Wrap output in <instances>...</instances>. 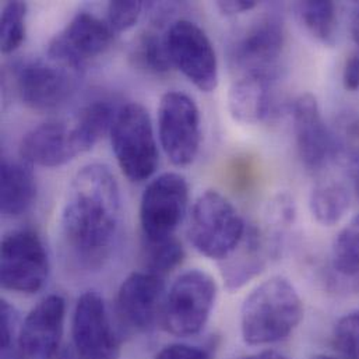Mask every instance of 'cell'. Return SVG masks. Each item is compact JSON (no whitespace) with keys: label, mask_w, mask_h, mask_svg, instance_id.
Masks as SVG:
<instances>
[{"label":"cell","mask_w":359,"mask_h":359,"mask_svg":"<svg viewBox=\"0 0 359 359\" xmlns=\"http://www.w3.org/2000/svg\"><path fill=\"white\" fill-rule=\"evenodd\" d=\"M59 225L62 243L76 267L95 271L109 262L121 238L122 197L107 165L90 164L76 174Z\"/></svg>","instance_id":"1"},{"label":"cell","mask_w":359,"mask_h":359,"mask_svg":"<svg viewBox=\"0 0 359 359\" xmlns=\"http://www.w3.org/2000/svg\"><path fill=\"white\" fill-rule=\"evenodd\" d=\"M304 319V304L294 284L274 276L259 284L241 308V334L252 347L287 340Z\"/></svg>","instance_id":"2"},{"label":"cell","mask_w":359,"mask_h":359,"mask_svg":"<svg viewBox=\"0 0 359 359\" xmlns=\"http://www.w3.org/2000/svg\"><path fill=\"white\" fill-rule=\"evenodd\" d=\"M246 225L236 207L224 194L205 190L190 210L187 238L200 255L221 262L241 243Z\"/></svg>","instance_id":"3"},{"label":"cell","mask_w":359,"mask_h":359,"mask_svg":"<svg viewBox=\"0 0 359 359\" xmlns=\"http://www.w3.org/2000/svg\"><path fill=\"white\" fill-rule=\"evenodd\" d=\"M109 136L118 165L128 180L143 182L154 175L160 164L158 143L150 114L142 104L118 108Z\"/></svg>","instance_id":"4"},{"label":"cell","mask_w":359,"mask_h":359,"mask_svg":"<svg viewBox=\"0 0 359 359\" xmlns=\"http://www.w3.org/2000/svg\"><path fill=\"white\" fill-rule=\"evenodd\" d=\"M285 25L276 13L249 24L229 45V65L239 76L277 79L285 48Z\"/></svg>","instance_id":"5"},{"label":"cell","mask_w":359,"mask_h":359,"mask_svg":"<svg viewBox=\"0 0 359 359\" xmlns=\"http://www.w3.org/2000/svg\"><path fill=\"white\" fill-rule=\"evenodd\" d=\"M217 295V283L208 273L197 269L182 273L165 298V329L178 337L198 334L210 320Z\"/></svg>","instance_id":"6"},{"label":"cell","mask_w":359,"mask_h":359,"mask_svg":"<svg viewBox=\"0 0 359 359\" xmlns=\"http://www.w3.org/2000/svg\"><path fill=\"white\" fill-rule=\"evenodd\" d=\"M49 255L39 233L31 228L4 235L0 252V283L7 291L32 295L49 276Z\"/></svg>","instance_id":"7"},{"label":"cell","mask_w":359,"mask_h":359,"mask_svg":"<svg viewBox=\"0 0 359 359\" xmlns=\"http://www.w3.org/2000/svg\"><path fill=\"white\" fill-rule=\"evenodd\" d=\"M189 207V183L180 174L167 172L151 180L140 201V226L144 242L175 236Z\"/></svg>","instance_id":"8"},{"label":"cell","mask_w":359,"mask_h":359,"mask_svg":"<svg viewBox=\"0 0 359 359\" xmlns=\"http://www.w3.org/2000/svg\"><path fill=\"white\" fill-rule=\"evenodd\" d=\"M161 147L175 167L190 165L201 144V116L197 104L182 91H168L158 107Z\"/></svg>","instance_id":"9"},{"label":"cell","mask_w":359,"mask_h":359,"mask_svg":"<svg viewBox=\"0 0 359 359\" xmlns=\"http://www.w3.org/2000/svg\"><path fill=\"white\" fill-rule=\"evenodd\" d=\"M171 62L200 91L211 93L218 86V59L205 31L190 20L174 21L165 31Z\"/></svg>","instance_id":"10"},{"label":"cell","mask_w":359,"mask_h":359,"mask_svg":"<svg viewBox=\"0 0 359 359\" xmlns=\"http://www.w3.org/2000/svg\"><path fill=\"white\" fill-rule=\"evenodd\" d=\"M164 277L147 270L129 274L121 284L115 299V315L122 330L146 334L163 320L165 305Z\"/></svg>","instance_id":"11"},{"label":"cell","mask_w":359,"mask_h":359,"mask_svg":"<svg viewBox=\"0 0 359 359\" xmlns=\"http://www.w3.org/2000/svg\"><path fill=\"white\" fill-rule=\"evenodd\" d=\"M14 73L17 94L22 104L43 112L62 107L72 97L79 72L49 57H38L20 62Z\"/></svg>","instance_id":"12"},{"label":"cell","mask_w":359,"mask_h":359,"mask_svg":"<svg viewBox=\"0 0 359 359\" xmlns=\"http://www.w3.org/2000/svg\"><path fill=\"white\" fill-rule=\"evenodd\" d=\"M73 347L81 359H121V339L104 298L86 291L76 302L72 319Z\"/></svg>","instance_id":"13"},{"label":"cell","mask_w":359,"mask_h":359,"mask_svg":"<svg viewBox=\"0 0 359 359\" xmlns=\"http://www.w3.org/2000/svg\"><path fill=\"white\" fill-rule=\"evenodd\" d=\"M115 31L97 15L81 11L57 32L48 45V57L80 73L93 59L104 55L114 43Z\"/></svg>","instance_id":"14"},{"label":"cell","mask_w":359,"mask_h":359,"mask_svg":"<svg viewBox=\"0 0 359 359\" xmlns=\"http://www.w3.org/2000/svg\"><path fill=\"white\" fill-rule=\"evenodd\" d=\"M292 126L298 157L306 171L319 174L337 160L333 130L326 125L313 94H302L294 101Z\"/></svg>","instance_id":"15"},{"label":"cell","mask_w":359,"mask_h":359,"mask_svg":"<svg viewBox=\"0 0 359 359\" xmlns=\"http://www.w3.org/2000/svg\"><path fill=\"white\" fill-rule=\"evenodd\" d=\"M20 157L29 165L62 167L84 154L73 118L49 121L27 132L18 147Z\"/></svg>","instance_id":"16"},{"label":"cell","mask_w":359,"mask_h":359,"mask_svg":"<svg viewBox=\"0 0 359 359\" xmlns=\"http://www.w3.org/2000/svg\"><path fill=\"white\" fill-rule=\"evenodd\" d=\"M66 302L53 294L36 304L21 323V346L28 359H55L60 351Z\"/></svg>","instance_id":"17"},{"label":"cell","mask_w":359,"mask_h":359,"mask_svg":"<svg viewBox=\"0 0 359 359\" xmlns=\"http://www.w3.org/2000/svg\"><path fill=\"white\" fill-rule=\"evenodd\" d=\"M280 257L260 225H246L245 235L236 249L224 260L218 262L219 274L228 291L243 288L259 277L271 260Z\"/></svg>","instance_id":"18"},{"label":"cell","mask_w":359,"mask_h":359,"mask_svg":"<svg viewBox=\"0 0 359 359\" xmlns=\"http://www.w3.org/2000/svg\"><path fill=\"white\" fill-rule=\"evenodd\" d=\"M274 83L276 79L269 77H238L228 91V111L233 121L257 125L277 115Z\"/></svg>","instance_id":"19"},{"label":"cell","mask_w":359,"mask_h":359,"mask_svg":"<svg viewBox=\"0 0 359 359\" xmlns=\"http://www.w3.org/2000/svg\"><path fill=\"white\" fill-rule=\"evenodd\" d=\"M1 214L15 218L25 214L36 198V182L31 165L15 160H1L0 183Z\"/></svg>","instance_id":"20"},{"label":"cell","mask_w":359,"mask_h":359,"mask_svg":"<svg viewBox=\"0 0 359 359\" xmlns=\"http://www.w3.org/2000/svg\"><path fill=\"white\" fill-rule=\"evenodd\" d=\"M130 65L144 73L151 76H163L174 69L170 57L165 32L157 29H146L139 34L129 50Z\"/></svg>","instance_id":"21"},{"label":"cell","mask_w":359,"mask_h":359,"mask_svg":"<svg viewBox=\"0 0 359 359\" xmlns=\"http://www.w3.org/2000/svg\"><path fill=\"white\" fill-rule=\"evenodd\" d=\"M350 208V193L337 180L318 182L309 196V210L322 226L337 225Z\"/></svg>","instance_id":"22"},{"label":"cell","mask_w":359,"mask_h":359,"mask_svg":"<svg viewBox=\"0 0 359 359\" xmlns=\"http://www.w3.org/2000/svg\"><path fill=\"white\" fill-rule=\"evenodd\" d=\"M295 8L301 22L315 39L326 46H333L337 42L339 17L333 1H299Z\"/></svg>","instance_id":"23"},{"label":"cell","mask_w":359,"mask_h":359,"mask_svg":"<svg viewBox=\"0 0 359 359\" xmlns=\"http://www.w3.org/2000/svg\"><path fill=\"white\" fill-rule=\"evenodd\" d=\"M116 111L118 109H114L112 104L108 101H94L83 107L73 116L84 153L90 151L107 133L111 132Z\"/></svg>","instance_id":"24"},{"label":"cell","mask_w":359,"mask_h":359,"mask_svg":"<svg viewBox=\"0 0 359 359\" xmlns=\"http://www.w3.org/2000/svg\"><path fill=\"white\" fill-rule=\"evenodd\" d=\"M332 269L344 278H359V214L334 238L332 246Z\"/></svg>","instance_id":"25"},{"label":"cell","mask_w":359,"mask_h":359,"mask_svg":"<svg viewBox=\"0 0 359 359\" xmlns=\"http://www.w3.org/2000/svg\"><path fill=\"white\" fill-rule=\"evenodd\" d=\"M297 219V205L291 194L278 193L266 205L262 224V229L267 233L273 243L283 250L288 231L292 228Z\"/></svg>","instance_id":"26"},{"label":"cell","mask_w":359,"mask_h":359,"mask_svg":"<svg viewBox=\"0 0 359 359\" xmlns=\"http://www.w3.org/2000/svg\"><path fill=\"white\" fill-rule=\"evenodd\" d=\"M143 250L144 270L161 277L175 270L184 259L183 245L177 236L160 242H144Z\"/></svg>","instance_id":"27"},{"label":"cell","mask_w":359,"mask_h":359,"mask_svg":"<svg viewBox=\"0 0 359 359\" xmlns=\"http://www.w3.org/2000/svg\"><path fill=\"white\" fill-rule=\"evenodd\" d=\"M28 6L24 1H8L3 6L0 20V43L3 53H13L25 39Z\"/></svg>","instance_id":"28"},{"label":"cell","mask_w":359,"mask_h":359,"mask_svg":"<svg viewBox=\"0 0 359 359\" xmlns=\"http://www.w3.org/2000/svg\"><path fill=\"white\" fill-rule=\"evenodd\" d=\"M1 359H28L21 346V320L17 309L1 299Z\"/></svg>","instance_id":"29"},{"label":"cell","mask_w":359,"mask_h":359,"mask_svg":"<svg viewBox=\"0 0 359 359\" xmlns=\"http://www.w3.org/2000/svg\"><path fill=\"white\" fill-rule=\"evenodd\" d=\"M333 130L337 158L350 164L359 158V112H344Z\"/></svg>","instance_id":"30"},{"label":"cell","mask_w":359,"mask_h":359,"mask_svg":"<svg viewBox=\"0 0 359 359\" xmlns=\"http://www.w3.org/2000/svg\"><path fill=\"white\" fill-rule=\"evenodd\" d=\"M333 341L341 359H359V309L337 320Z\"/></svg>","instance_id":"31"},{"label":"cell","mask_w":359,"mask_h":359,"mask_svg":"<svg viewBox=\"0 0 359 359\" xmlns=\"http://www.w3.org/2000/svg\"><path fill=\"white\" fill-rule=\"evenodd\" d=\"M144 3L143 1H125L116 0L108 4V20L107 22L109 27L116 32H125L133 28L143 13Z\"/></svg>","instance_id":"32"},{"label":"cell","mask_w":359,"mask_h":359,"mask_svg":"<svg viewBox=\"0 0 359 359\" xmlns=\"http://www.w3.org/2000/svg\"><path fill=\"white\" fill-rule=\"evenodd\" d=\"M153 359H212V355L203 347L175 343L165 346Z\"/></svg>","instance_id":"33"},{"label":"cell","mask_w":359,"mask_h":359,"mask_svg":"<svg viewBox=\"0 0 359 359\" xmlns=\"http://www.w3.org/2000/svg\"><path fill=\"white\" fill-rule=\"evenodd\" d=\"M343 86L350 93L359 90V50L353 52L346 60L343 69Z\"/></svg>","instance_id":"34"},{"label":"cell","mask_w":359,"mask_h":359,"mask_svg":"<svg viewBox=\"0 0 359 359\" xmlns=\"http://www.w3.org/2000/svg\"><path fill=\"white\" fill-rule=\"evenodd\" d=\"M259 6L257 1L253 0H228V1H217L215 7L221 14L226 17H235L243 13H249Z\"/></svg>","instance_id":"35"},{"label":"cell","mask_w":359,"mask_h":359,"mask_svg":"<svg viewBox=\"0 0 359 359\" xmlns=\"http://www.w3.org/2000/svg\"><path fill=\"white\" fill-rule=\"evenodd\" d=\"M242 359H290L285 357L284 354L278 353V351H273V350H264L252 355H246L245 358Z\"/></svg>","instance_id":"36"},{"label":"cell","mask_w":359,"mask_h":359,"mask_svg":"<svg viewBox=\"0 0 359 359\" xmlns=\"http://www.w3.org/2000/svg\"><path fill=\"white\" fill-rule=\"evenodd\" d=\"M348 167V171H350V175H351V180H353V184H354V190H355V194L358 196L359 198V158L347 164Z\"/></svg>","instance_id":"37"},{"label":"cell","mask_w":359,"mask_h":359,"mask_svg":"<svg viewBox=\"0 0 359 359\" xmlns=\"http://www.w3.org/2000/svg\"><path fill=\"white\" fill-rule=\"evenodd\" d=\"M350 31H351V36H353L354 42L357 43V46L359 48V7L355 10V13H354V15L351 18Z\"/></svg>","instance_id":"38"},{"label":"cell","mask_w":359,"mask_h":359,"mask_svg":"<svg viewBox=\"0 0 359 359\" xmlns=\"http://www.w3.org/2000/svg\"><path fill=\"white\" fill-rule=\"evenodd\" d=\"M55 359H81L79 357V354L76 353L74 347L70 346V347H62L59 354L56 355Z\"/></svg>","instance_id":"39"},{"label":"cell","mask_w":359,"mask_h":359,"mask_svg":"<svg viewBox=\"0 0 359 359\" xmlns=\"http://www.w3.org/2000/svg\"><path fill=\"white\" fill-rule=\"evenodd\" d=\"M309 359H341L337 358V357H333V355H327V354H316L313 357H311Z\"/></svg>","instance_id":"40"}]
</instances>
